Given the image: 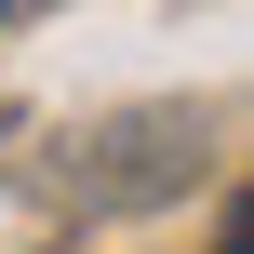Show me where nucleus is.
I'll return each instance as SVG.
<instances>
[{"label":"nucleus","instance_id":"2","mask_svg":"<svg viewBox=\"0 0 254 254\" xmlns=\"http://www.w3.org/2000/svg\"><path fill=\"white\" fill-rule=\"evenodd\" d=\"M228 254H241V241H228Z\"/></svg>","mask_w":254,"mask_h":254},{"label":"nucleus","instance_id":"1","mask_svg":"<svg viewBox=\"0 0 254 254\" xmlns=\"http://www.w3.org/2000/svg\"><path fill=\"white\" fill-rule=\"evenodd\" d=\"M0 13H13V0H0Z\"/></svg>","mask_w":254,"mask_h":254}]
</instances>
